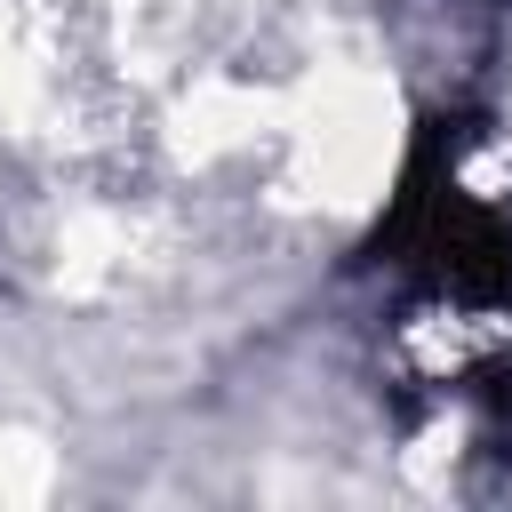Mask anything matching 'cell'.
Wrapping results in <instances>:
<instances>
[{
	"label": "cell",
	"mask_w": 512,
	"mask_h": 512,
	"mask_svg": "<svg viewBox=\"0 0 512 512\" xmlns=\"http://www.w3.org/2000/svg\"><path fill=\"white\" fill-rule=\"evenodd\" d=\"M368 256L416 272L448 304H480V312L512 304V224L456 184V136L448 128L416 136V152L400 168V192H392Z\"/></svg>",
	"instance_id": "cell-1"
}]
</instances>
